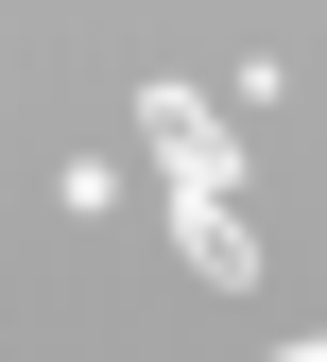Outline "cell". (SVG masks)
Returning <instances> with one entry per match:
<instances>
[{
    "mask_svg": "<svg viewBox=\"0 0 327 362\" xmlns=\"http://www.w3.org/2000/svg\"><path fill=\"white\" fill-rule=\"evenodd\" d=\"M190 276H258V224L224 207V173H190Z\"/></svg>",
    "mask_w": 327,
    "mask_h": 362,
    "instance_id": "1",
    "label": "cell"
},
{
    "mask_svg": "<svg viewBox=\"0 0 327 362\" xmlns=\"http://www.w3.org/2000/svg\"><path fill=\"white\" fill-rule=\"evenodd\" d=\"M293 362H327V345H293Z\"/></svg>",
    "mask_w": 327,
    "mask_h": 362,
    "instance_id": "2",
    "label": "cell"
}]
</instances>
